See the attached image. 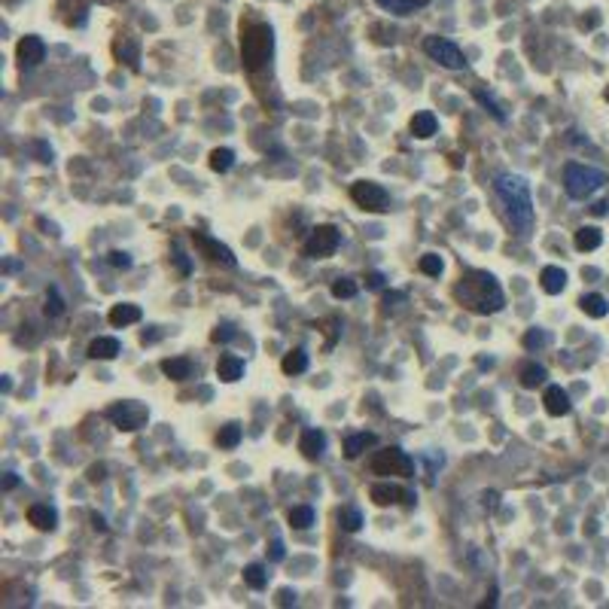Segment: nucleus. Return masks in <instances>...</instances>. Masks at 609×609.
Wrapping results in <instances>:
<instances>
[{"instance_id": "9b49d317", "label": "nucleus", "mask_w": 609, "mask_h": 609, "mask_svg": "<svg viewBox=\"0 0 609 609\" xmlns=\"http://www.w3.org/2000/svg\"><path fill=\"white\" fill-rule=\"evenodd\" d=\"M369 500L375 502V506H396V502H406V506H412V494L402 491L399 485H390V481H378V485L369 487Z\"/></svg>"}, {"instance_id": "09e8293b", "label": "nucleus", "mask_w": 609, "mask_h": 609, "mask_svg": "<svg viewBox=\"0 0 609 609\" xmlns=\"http://www.w3.org/2000/svg\"><path fill=\"white\" fill-rule=\"evenodd\" d=\"M412 3H414V6H427L430 0H412Z\"/></svg>"}, {"instance_id": "6ab92c4d", "label": "nucleus", "mask_w": 609, "mask_h": 609, "mask_svg": "<svg viewBox=\"0 0 609 609\" xmlns=\"http://www.w3.org/2000/svg\"><path fill=\"white\" fill-rule=\"evenodd\" d=\"M540 280H542L545 293L557 296V293H564V287H566V272H564V268H557V265H545L542 274H540Z\"/></svg>"}, {"instance_id": "4c0bfd02", "label": "nucleus", "mask_w": 609, "mask_h": 609, "mask_svg": "<svg viewBox=\"0 0 609 609\" xmlns=\"http://www.w3.org/2000/svg\"><path fill=\"white\" fill-rule=\"evenodd\" d=\"M232 338H235V326H232V323H223V326H217L214 332H210V342H232Z\"/></svg>"}, {"instance_id": "49530a36", "label": "nucleus", "mask_w": 609, "mask_h": 609, "mask_svg": "<svg viewBox=\"0 0 609 609\" xmlns=\"http://www.w3.org/2000/svg\"><path fill=\"white\" fill-rule=\"evenodd\" d=\"M19 485V476H12V472H6V478H3V487L6 491H12V487Z\"/></svg>"}, {"instance_id": "20e7f679", "label": "nucleus", "mask_w": 609, "mask_h": 609, "mask_svg": "<svg viewBox=\"0 0 609 609\" xmlns=\"http://www.w3.org/2000/svg\"><path fill=\"white\" fill-rule=\"evenodd\" d=\"M604 180L606 177L597 168H585V165H576V162L564 168V189L570 198H588L604 186Z\"/></svg>"}, {"instance_id": "bb28decb", "label": "nucleus", "mask_w": 609, "mask_h": 609, "mask_svg": "<svg viewBox=\"0 0 609 609\" xmlns=\"http://www.w3.org/2000/svg\"><path fill=\"white\" fill-rule=\"evenodd\" d=\"M280 369L287 372V375H302L304 369H308V353H304V351L287 353V357H283V363H280Z\"/></svg>"}, {"instance_id": "f257e3e1", "label": "nucleus", "mask_w": 609, "mask_h": 609, "mask_svg": "<svg viewBox=\"0 0 609 609\" xmlns=\"http://www.w3.org/2000/svg\"><path fill=\"white\" fill-rule=\"evenodd\" d=\"M454 299L472 314H497L506 304L500 283L487 272H466L454 287Z\"/></svg>"}, {"instance_id": "8fccbe9b", "label": "nucleus", "mask_w": 609, "mask_h": 609, "mask_svg": "<svg viewBox=\"0 0 609 609\" xmlns=\"http://www.w3.org/2000/svg\"><path fill=\"white\" fill-rule=\"evenodd\" d=\"M606 101H609V89H606Z\"/></svg>"}, {"instance_id": "7ed1b4c3", "label": "nucleus", "mask_w": 609, "mask_h": 609, "mask_svg": "<svg viewBox=\"0 0 609 609\" xmlns=\"http://www.w3.org/2000/svg\"><path fill=\"white\" fill-rule=\"evenodd\" d=\"M274 52V31L272 25L265 22H247L241 25V61H244V67L250 70H259L268 65V58H272Z\"/></svg>"}, {"instance_id": "6e6552de", "label": "nucleus", "mask_w": 609, "mask_h": 609, "mask_svg": "<svg viewBox=\"0 0 609 609\" xmlns=\"http://www.w3.org/2000/svg\"><path fill=\"white\" fill-rule=\"evenodd\" d=\"M351 198L359 204L363 210H369V214H384L387 204H390V195H387V189L381 186V183H372V180H359L351 186Z\"/></svg>"}, {"instance_id": "72a5a7b5", "label": "nucleus", "mask_w": 609, "mask_h": 609, "mask_svg": "<svg viewBox=\"0 0 609 609\" xmlns=\"http://www.w3.org/2000/svg\"><path fill=\"white\" fill-rule=\"evenodd\" d=\"M472 95H476V101L481 104V107H487V110H491V116L497 119V122H506V113L500 110V104L494 101L491 95H485V91H481V89H476V91H472Z\"/></svg>"}, {"instance_id": "c756f323", "label": "nucleus", "mask_w": 609, "mask_h": 609, "mask_svg": "<svg viewBox=\"0 0 609 609\" xmlns=\"http://www.w3.org/2000/svg\"><path fill=\"white\" fill-rule=\"evenodd\" d=\"M232 165H235V153L232 150H214L210 153V168H214L217 174H225V171H232Z\"/></svg>"}, {"instance_id": "7c9ffc66", "label": "nucleus", "mask_w": 609, "mask_h": 609, "mask_svg": "<svg viewBox=\"0 0 609 609\" xmlns=\"http://www.w3.org/2000/svg\"><path fill=\"white\" fill-rule=\"evenodd\" d=\"M238 442H241V427H238V423H225V427L217 433V445H219V448H235Z\"/></svg>"}, {"instance_id": "a878e982", "label": "nucleus", "mask_w": 609, "mask_h": 609, "mask_svg": "<svg viewBox=\"0 0 609 609\" xmlns=\"http://www.w3.org/2000/svg\"><path fill=\"white\" fill-rule=\"evenodd\" d=\"M338 524H342V530H348V533H357V530L363 527V512L353 506L338 509Z\"/></svg>"}, {"instance_id": "f03ea898", "label": "nucleus", "mask_w": 609, "mask_h": 609, "mask_svg": "<svg viewBox=\"0 0 609 609\" xmlns=\"http://www.w3.org/2000/svg\"><path fill=\"white\" fill-rule=\"evenodd\" d=\"M497 195L506 208L509 223L518 229V235H530L533 229V198H530V183L524 177L502 174L497 180Z\"/></svg>"}, {"instance_id": "cd10ccee", "label": "nucleus", "mask_w": 609, "mask_h": 609, "mask_svg": "<svg viewBox=\"0 0 609 609\" xmlns=\"http://www.w3.org/2000/svg\"><path fill=\"white\" fill-rule=\"evenodd\" d=\"M244 582L253 588V591H262V588L268 585V573H265V566L262 564H250V566H244Z\"/></svg>"}, {"instance_id": "4468645a", "label": "nucleus", "mask_w": 609, "mask_h": 609, "mask_svg": "<svg viewBox=\"0 0 609 609\" xmlns=\"http://www.w3.org/2000/svg\"><path fill=\"white\" fill-rule=\"evenodd\" d=\"M299 451L308 460L323 457V451H326V433H323V430H304L299 439Z\"/></svg>"}, {"instance_id": "2f4dec72", "label": "nucleus", "mask_w": 609, "mask_h": 609, "mask_svg": "<svg viewBox=\"0 0 609 609\" xmlns=\"http://www.w3.org/2000/svg\"><path fill=\"white\" fill-rule=\"evenodd\" d=\"M357 289H359V283L353 278H338L335 283H332V296H335V299H353Z\"/></svg>"}, {"instance_id": "58836bf2", "label": "nucleus", "mask_w": 609, "mask_h": 609, "mask_svg": "<svg viewBox=\"0 0 609 609\" xmlns=\"http://www.w3.org/2000/svg\"><path fill=\"white\" fill-rule=\"evenodd\" d=\"M107 262H110L113 268H122V272H125V268H131V256H129L125 250H113V253H107Z\"/></svg>"}, {"instance_id": "5701e85b", "label": "nucleus", "mask_w": 609, "mask_h": 609, "mask_svg": "<svg viewBox=\"0 0 609 609\" xmlns=\"http://www.w3.org/2000/svg\"><path fill=\"white\" fill-rule=\"evenodd\" d=\"M119 342L116 338H95V342L89 344V357L91 359H116L119 357Z\"/></svg>"}, {"instance_id": "423d86ee", "label": "nucleus", "mask_w": 609, "mask_h": 609, "mask_svg": "<svg viewBox=\"0 0 609 609\" xmlns=\"http://www.w3.org/2000/svg\"><path fill=\"white\" fill-rule=\"evenodd\" d=\"M338 244H342V232L335 225H317V229H311L308 241L302 244V253L308 259H326L338 250Z\"/></svg>"}, {"instance_id": "2eb2a0df", "label": "nucleus", "mask_w": 609, "mask_h": 609, "mask_svg": "<svg viewBox=\"0 0 609 609\" xmlns=\"http://www.w3.org/2000/svg\"><path fill=\"white\" fill-rule=\"evenodd\" d=\"M217 378L225 384H235L238 378H244V359H238L235 353H223L217 359Z\"/></svg>"}, {"instance_id": "c9c22d12", "label": "nucleus", "mask_w": 609, "mask_h": 609, "mask_svg": "<svg viewBox=\"0 0 609 609\" xmlns=\"http://www.w3.org/2000/svg\"><path fill=\"white\" fill-rule=\"evenodd\" d=\"M113 49H116L119 58L125 55V61H129V67H131V70H137V46L129 43V40H119V43L113 46Z\"/></svg>"}, {"instance_id": "f8f14e48", "label": "nucleus", "mask_w": 609, "mask_h": 609, "mask_svg": "<svg viewBox=\"0 0 609 609\" xmlns=\"http://www.w3.org/2000/svg\"><path fill=\"white\" fill-rule=\"evenodd\" d=\"M16 58H19V65H22V67H37L40 61L46 58V43L40 37H34V34H27V37L19 40Z\"/></svg>"}, {"instance_id": "dca6fc26", "label": "nucleus", "mask_w": 609, "mask_h": 609, "mask_svg": "<svg viewBox=\"0 0 609 609\" xmlns=\"http://www.w3.org/2000/svg\"><path fill=\"white\" fill-rule=\"evenodd\" d=\"M27 521H31L37 530H55V527H58V512H55L52 506L37 502V506L27 509Z\"/></svg>"}, {"instance_id": "9d476101", "label": "nucleus", "mask_w": 609, "mask_h": 609, "mask_svg": "<svg viewBox=\"0 0 609 609\" xmlns=\"http://www.w3.org/2000/svg\"><path fill=\"white\" fill-rule=\"evenodd\" d=\"M192 244L198 247V253H201L204 259H210V262H219V265H225V268H235V253L229 250L225 244H219L217 238H210V235H204V232H192Z\"/></svg>"}, {"instance_id": "c85d7f7f", "label": "nucleus", "mask_w": 609, "mask_h": 609, "mask_svg": "<svg viewBox=\"0 0 609 609\" xmlns=\"http://www.w3.org/2000/svg\"><path fill=\"white\" fill-rule=\"evenodd\" d=\"M289 524H293L296 530H308L311 524H314V509L311 506H296V509H289Z\"/></svg>"}, {"instance_id": "f3484780", "label": "nucleus", "mask_w": 609, "mask_h": 609, "mask_svg": "<svg viewBox=\"0 0 609 609\" xmlns=\"http://www.w3.org/2000/svg\"><path fill=\"white\" fill-rule=\"evenodd\" d=\"M140 317H144V314H140L137 304L122 302V304H113L110 314H107V320L113 323V326H131V323H137Z\"/></svg>"}, {"instance_id": "79ce46f5", "label": "nucleus", "mask_w": 609, "mask_h": 609, "mask_svg": "<svg viewBox=\"0 0 609 609\" xmlns=\"http://www.w3.org/2000/svg\"><path fill=\"white\" fill-rule=\"evenodd\" d=\"M268 557H272V561H283V542L280 540H274L272 545H268Z\"/></svg>"}, {"instance_id": "ea45409f", "label": "nucleus", "mask_w": 609, "mask_h": 609, "mask_svg": "<svg viewBox=\"0 0 609 609\" xmlns=\"http://www.w3.org/2000/svg\"><path fill=\"white\" fill-rule=\"evenodd\" d=\"M545 342H549V335H545V332H536V329H530L527 335H524V348H527V351H533V348H542Z\"/></svg>"}, {"instance_id": "1a4fd4ad", "label": "nucleus", "mask_w": 609, "mask_h": 609, "mask_svg": "<svg viewBox=\"0 0 609 609\" xmlns=\"http://www.w3.org/2000/svg\"><path fill=\"white\" fill-rule=\"evenodd\" d=\"M423 52L448 70L466 67V58H463V52H460V46L451 43V40H445V37H427L423 40Z\"/></svg>"}, {"instance_id": "a18cd8bd", "label": "nucleus", "mask_w": 609, "mask_h": 609, "mask_svg": "<svg viewBox=\"0 0 609 609\" xmlns=\"http://www.w3.org/2000/svg\"><path fill=\"white\" fill-rule=\"evenodd\" d=\"M174 259H177V265H180V272H183V274H189V262H186V256H183L180 250L174 253Z\"/></svg>"}, {"instance_id": "a19ab883", "label": "nucleus", "mask_w": 609, "mask_h": 609, "mask_svg": "<svg viewBox=\"0 0 609 609\" xmlns=\"http://www.w3.org/2000/svg\"><path fill=\"white\" fill-rule=\"evenodd\" d=\"M366 287H369V289H381V287H384V274H381V272L366 274Z\"/></svg>"}, {"instance_id": "39448f33", "label": "nucleus", "mask_w": 609, "mask_h": 609, "mask_svg": "<svg viewBox=\"0 0 609 609\" xmlns=\"http://www.w3.org/2000/svg\"><path fill=\"white\" fill-rule=\"evenodd\" d=\"M107 417L116 423L122 433H134V430L146 427L150 421V408L144 402H134V399H125V402H116V406L107 408Z\"/></svg>"}, {"instance_id": "0eeeda50", "label": "nucleus", "mask_w": 609, "mask_h": 609, "mask_svg": "<svg viewBox=\"0 0 609 609\" xmlns=\"http://www.w3.org/2000/svg\"><path fill=\"white\" fill-rule=\"evenodd\" d=\"M372 472L375 476H412L414 460L402 448H384L372 457Z\"/></svg>"}, {"instance_id": "37998d69", "label": "nucleus", "mask_w": 609, "mask_h": 609, "mask_svg": "<svg viewBox=\"0 0 609 609\" xmlns=\"http://www.w3.org/2000/svg\"><path fill=\"white\" fill-rule=\"evenodd\" d=\"M104 472H107V469H104L101 463L91 466V469H89V481H104Z\"/></svg>"}, {"instance_id": "c03bdc74", "label": "nucleus", "mask_w": 609, "mask_h": 609, "mask_svg": "<svg viewBox=\"0 0 609 609\" xmlns=\"http://www.w3.org/2000/svg\"><path fill=\"white\" fill-rule=\"evenodd\" d=\"M91 527H95L98 533H104V530H107V524H104V518H101V515H98V512L91 515Z\"/></svg>"}, {"instance_id": "412c9836", "label": "nucleus", "mask_w": 609, "mask_h": 609, "mask_svg": "<svg viewBox=\"0 0 609 609\" xmlns=\"http://www.w3.org/2000/svg\"><path fill=\"white\" fill-rule=\"evenodd\" d=\"M408 129H412L414 137L427 140V137H433V134H436L439 122H436V116H433V113H430V110H423V113H414V116H412V125H408Z\"/></svg>"}, {"instance_id": "f704fd0d", "label": "nucleus", "mask_w": 609, "mask_h": 609, "mask_svg": "<svg viewBox=\"0 0 609 609\" xmlns=\"http://www.w3.org/2000/svg\"><path fill=\"white\" fill-rule=\"evenodd\" d=\"M384 10H390L393 16H412V12L417 10V6L412 3V0H378Z\"/></svg>"}, {"instance_id": "473e14b6", "label": "nucleus", "mask_w": 609, "mask_h": 609, "mask_svg": "<svg viewBox=\"0 0 609 609\" xmlns=\"http://www.w3.org/2000/svg\"><path fill=\"white\" fill-rule=\"evenodd\" d=\"M421 272L430 274V278H439V274L445 272L442 256H436V253H427V256H421Z\"/></svg>"}, {"instance_id": "b1692460", "label": "nucleus", "mask_w": 609, "mask_h": 609, "mask_svg": "<svg viewBox=\"0 0 609 609\" xmlns=\"http://www.w3.org/2000/svg\"><path fill=\"white\" fill-rule=\"evenodd\" d=\"M582 311L588 317H594V320H600V317H606L609 314V302L604 299L600 293H588V296H582Z\"/></svg>"}, {"instance_id": "a211bd4d", "label": "nucleus", "mask_w": 609, "mask_h": 609, "mask_svg": "<svg viewBox=\"0 0 609 609\" xmlns=\"http://www.w3.org/2000/svg\"><path fill=\"white\" fill-rule=\"evenodd\" d=\"M573 244H576V250L591 253V250H597V247L604 244V232H600L597 225H582V229L576 232V238H573Z\"/></svg>"}, {"instance_id": "aec40b11", "label": "nucleus", "mask_w": 609, "mask_h": 609, "mask_svg": "<svg viewBox=\"0 0 609 609\" xmlns=\"http://www.w3.org/2000/svg\"><path fill=\"white\" fill-rule=\"evenodd\" d=\"M375 442H378V436H375V433H353V436L344 439V457L357 460L366 448H372Z\"/></svg>"}, {"instance_id": "ddd939ff", "label": "nucleus", "mask_w": 609, "mask_h": 609, "mask_svg": "<svg viewBox=\"0 0 609 609\" xmlns=\"http://www.w3.org/2000/svg\"><path fill=\"white\" fill-rule=\"evenodd\" d=\"M542 406L551 417H564V414H570L573 402H570V393H566L564 387L551 384V387H545V393H542Z\"/></svg>"}, {"instance_id": "e433bc0d", "label": "nucleus", "mask_w": 609, "mask_h": 609, "mask_svg": "<svg viewBox=\"0 0 609 609\" xmlns=\"http://www.w3.org/2000/svg\"><path fill=\"white\" fill-rule=\"evenodd\" d=\"M61 311H65V299H61V293L52 287V289L46 293V314H49V317H58Z\"/></svg>"}, {"instance_id": "393cba45", "label": "nucleus", "mask_w": 609, "mask_h": 609, "mask_svg": "<svg viewBox=\"0 0 609 609\" xmlns=\"http://www.w3.org/2000/svg\"><path fill=\"white\" fill-rule=\"evenodd\" d=\"M545 378H549V372H545L542 366H536V363H527V366L521 369V387H527V390H533V387L545 384Z\"/></svg>"}, {"instance_id": "de8ad7c7", "label": "nucleus", "mask_w": 609, "mask_h": 609, "mask_svg": "<svg viewBox=\"0 0 609 609\" xmlns=\"http://www.w3.org/2000/svg\"><path fill=\"white\" fill-rule=\"evenodd\" d=\"M485 506H491V509H497V494H485Z\"/></svg>"}, {"instance_id": "4be33fe9", "label": "nucleus", "mask_w": 609, "mask_h": 609, "mask_svg": "<svg viewBox=\"0 0 609 609\" xmlns=\"http://www.w3.org/2000/svg\"><path fill=\"white\" fill-rule=\"evenodd\" d=\"M162 372L171 381H186L189 375H192V363H189L186 357H168V359H162Z\"/></svg>"}]
</instances>
